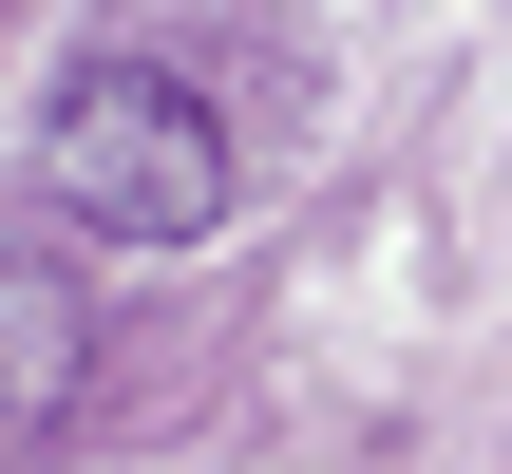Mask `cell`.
<instances>
[{"label":"cell","mask_w":512,"mask_h":474,"mask_svg":"<svg viewBox=\"0 0 512 474\" xmlns=\"http://www.w3.org/2000/svg\"><path fill=\"white\" fill-rule=\"evenodd\" d=\"M38 171H57V228H95V247H209V209H228V114H209L171 57H76L57 114H38Z\"/></svg>","instance_id":"6da1fadb"},{"label":"cell","mask_w":512,"mask_h":474,"mask_svg":"<svg viewBox=\"0 0 512 474\" xmlns=\"http://www.w3.org/2000/svg\"><path fill=\"white\" fill-rule=\"evenodd\" d=\"M76 380H95V304H76V266L0 247V474L76 418Z\"/></svg>","instance_id":"7a4b0ae2"}]
</instances>
